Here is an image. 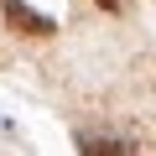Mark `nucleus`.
<instances>
[{"label":"nucleus","mask_w":156,"mask_h":156,"mask_svg":"<svg viewBox=\"0 0 156 156\" xmlns=\"http://www.w3.org/2000/svg\"><path fill=\"white\" fill-rule=\"evenodd\" d=\"M5 21H11L16 31H26V37H52V31H57V26H52V16L31 11L26 0H5Z\"/></svg>","instance_id":"f257e3e1"},{"label":"nucleus","mask_w":156,"mask_h":156,"mask_svg":"<svg viewBox=\"0 0 156 156\" xmlns=\"http://www.w3.org/2000/svg\"><path fill=\"white\" fill-rule=\"evenodd\" d=\"M83 156H135V146L130 140H89Z\"/></svg>","instance_id":"f03ea898"},{"label":"nucleus","mask_w":156,"mask_h":156,"mask_svg":"<svg viewBox=\"0 0 156 156\" xmlns=\"http://www.w3.org/2000/svg\"><path fill=\"white\" fill-rule=\"evenodd\" d=\"M99 5H109V11H120V5H125V0H99Z\"/></svg>","instance_id":"7ed1b4c3"}]
</instances>
